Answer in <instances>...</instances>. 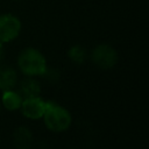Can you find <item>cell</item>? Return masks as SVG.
<instances>
[{"instance_id": "cell-1", "label": "cell", "mask_w": 149, "mask_h": 149, "mask_svg": "<svg viewBox=\"0 0 149 149\" xmlns=\"http://www.w3.org/2000/svg\"><path fill=\"white\" fill-rule=\"evenodd\" d=\"M20 70L27 76H43L47 72L44 56L34 48L24 49L17 58Z\"/></svg>"}, {"instance_id": "cell-2", "label": "cell", "mask_w": 149, "mask_h": 149, "mask_svg": "<svg viewBox=\"0 0 149 149\" xmlns=\"http://www.w3.org/2000/svg\"><path fill=\"white\" fill-rule=\"evenodd\" d=\"M42 118L44 119L45 126L56 133L66 130L71 125V115L68 109L52 101H47V108Z\"/></svg>"}, {"instance_id": "cell-3", "label": "cell", "mask_w": 149, "mask_h": 149, "mask_svg": "<svg viewBox=\"0 0 149 149\" xmlns=\"http://www.w3.org/2000/svg\"><path fill=\"white\" fill-rule=\"evenodd\" d=\"M93 63L100 69H111L118 62V54L108 44H100L94 48L92 52Z\"/></svg>"}, {"instance_id": "cell-4", "label": "cell", "mask_w": 149, "mask_h": 149, "mask_svg": "<svg viewBox=\"0 0 149 149\" xmlns=\"http://www.w3.org/2000/svg\"><path fill=\"white\" fill-rule=\"evenodd\" d=\"M21 30L20 20L12 14L0 15V42H9L17 37Z\"/></svg>"}, {"instance_id": "cell-5", "label": "cell", "mask_w": 149, "mask_h": 149, "mask_svg": "<svg viewBox=\"0 0 149 149\" xmlns=\"http://www.w3.org/2000/svg\"><path fill=\"white\" fill-rule=\"evenodd\" d=\"M45 108H47V101L42 100L40 97L26 98L24 100H22L21 104V109L23 115L33 120L42 118L45 112Z\"/></svg>"}, {"instance_id": "cell-6", "label": "cell", "mask_w": 149, "mask_h": 149, "mask_svg": "<svg viewBox=\"0 0 149 149\" xmlns=\"http://www.w3.org/2000/svg\"><path fill=\"white\" fill-rule=\"evenodd\" d=\"M14 143L19 149H30L33 143L30 129L27 127H19L14 133Z\"/></svg>"}, {"instance_id": "cell-7", "label": "cell", "mask_w": 149, "mask_h": 149, "mask_svg": "<svg viewBox=\"0 0 149 149\" xmlns=\"http://www.w3.org/2000/svg\"><path fill=\"white\" fill-rule=\"evenodd\" d=\"M16 80H17L16 72L12 68L0 69V90L2 91L12 90L15 86Z\"/></svg>"}, {"instance_id": "cell-8", "label": "cell", "mask_w": 149, "mask_h": 149, "mask_svg": "<svg viewBox=\"0 0 149 149\" xmlns=\"http://www.w3.org/2000/svg\"><path fill=\"white\" fill-rule=\"evenodd\" d=\"M20 93H21L20 95L23 97L24 99L38 97L41 93V86L36 80H34L31 78L24 79L20 85Z\"/></svg>"}, {"instance_id": "cell-9", "label": "cell", "mask_w": 149, "mask_h": 149, "mask_svg": "<svg viewBox=\"0 0 149 149\" xmlns=\"http://www.w3.org/2000/svg\"><path fill=\"white\" fill-rule=\"evenodd\" d=\"M1 101H2V105L5 106V108H7L9 111H15V109H19L21 107L22 97L17 92H14L12 90H7L2 94Z\"/></svg>"}, {"instance_id": "cell-10", "label": "cell", "mask_w": 149, "mask_h": 149, "mask_svg": "<svg viewBox=\"0 0 149 149\" xmlns=\"http://www.w3.org/2000/svg\"><path fill=\"white\" fill-rule=\"evenodd\" d=\"M69 57L73 63L80 64L86 58V50L81 45H73L69 50Z\"/></svg>"}, {"instance_id": "cell-11", "label": "cell", "mask_w": 149, "mask_h": 149, "mask_svg": "<svg viewBox=\"0 0 149 149\" xmlns=\"http://www.w3.org/2000/svg\"><path fill=\"white\" fill-rule=\"evenodd\" d=\"M3 57H5V51H3L2 44H1V42H0V63L3 61Z\"/></svg>"}]
</instances>
